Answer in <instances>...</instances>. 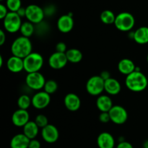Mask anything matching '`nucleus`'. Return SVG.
I'll return each instance as SVG.
<instances>
[{"label": "nucleus", "mask_w": 148, "mask_h": 148, "mask_svg": "<svg viewBox=\"0 0 148 148\" xmlns=\"http://www.w3.org/2000/svg\"><path fill=\"white\" fill-rule=\"evenodd\" d=\"M100 76H101V77L104 79V80H106V79H109L110 77H111L110 72H108V71H106V70H104V71H103V72H101Z\"/></svg>", "instance_id": "nucleus-38"}, {"label": "nucleus", "mask_w": 148, "mask_h": 148, "mask_svg": "<svg viewBox=\"0 0 148 148\" xmlns=\"http://www.w3.org/2000/svg\"><path fill=\"white\" fill-rule=\"evenodd\" d=\"M26 8L25 17L27 20L37 25L43 21L45 17L44 10L37 4H30Z\"/></svg>", "instance_id": "nucleus-8"}, {"label": "nucleus", "mask_w": 148, "mask_h": 148, "mask_svg": "<svg viewBox=\"0 0 148 148\" xmlns=\"http://www.w3.org/2000/svg\"><path fill=\"white\" fill-rule=\"evenodd\" d=\"M20 32L21 33V36L30 38L36 32V25L28 20L23 22L20 27Z\"/></svg>", "instance_id": "nucleus-25"}, {"label": "nucleus", "mask_w": 148, "mask_h": 148, "mask_svg": "<svg viewBox=\"0 0 148 148\" xmlns=\"http://www.w3.org/2000/svg\"><path fill=\"white\" fill-rule=\"evenodd\" d=\"M7 40L6 31L4 30H0V46H3Z\"/></svg>", "instance_id": "nucleus-37"}, {"label": "nucleus", "mask_w": 148, "mask_h": 148, "mask_svg": "<svg viewBox=\"0 0 148 148\" xmlns=\"http://www.w3.org/2000/svg\"><path fill=\"white\" fill-rule=\"evenodd\" d=\"M115 145V139L109 132H101L97 137V145L99 148H114Z\"/></svg>", "instance_id": "nucleus-16"}, {"label": "nucleus", "mask_w": 148, "mask_h": 148, "mask_svg": "<svg viewBox=\"0 0 148 148\" xmlns=\"http://www.w3.org/2000/svg\"><path fill=\"white\" fill-rule=\"evenodd\" d=\"M133 39L138 44L145 45L148 43V27L142 26L134 30Z\"/></svg>", "instance_id": "nucleus-22"}, {"label": "nucleus", "mask_w": 148, "mask_h": 148, "mask_svg": "<svg viewBox=\"0 0 148 148\" xmlns=\"http://www.w3.org/2000/svg\"><path fill=\"white\" fill-rule=\"evenodd\" d=\"M75 22L72 16L70 14H63L60 16L57 20V28L61 33H68L72 31L74 27Z\"/></svg>", "instance_id": "nucleus-13"}, {"label": "nucleus", "mask_w": 148, "mask_h": 148, "mask_svg": "<svg viewBox=\"0 0 148 148\" xmlns=\"http://www.w3.org/2000/svg\"><path fill=\"white\" fill-rule=\"evenodd\" d=\"M68 62H68L66 53H62V52L58 51H55L54 53H52L49 56V60H48L49 66L51 69H56V70L64 68Z\"/></svg>", "instance_id": "nucleus-11"}, {"label": "nucleus", "mask_w": 148, "mask_h": 148, "mask_svg": "<svg viewBox=\"0 0 148 148\" xmlns=\"http://www.w3.org/2000/svg\"><path fill=\"white\" fill-rule=\"evenodd\" d=\"M6 6L10 12H17L22 7L21 0H6Z\"/></svg>", "instance_id": "nucleus-29"}, {"label": "nucleus", "mask_w": 148, "mask_h": 148, "mask_svg": "<svg viewBox=\"0 0 148 148\" xmlns=\"http://www.w3.org/2000/svg\"><path fill=\"white\" fill-rule=\"evenodd\" d=\"M0 1H4V0H0Z\"/></svg>", "instance_id": "nucleus-43"}, {"label": "nucleus", "mask_w": 148, "mask_h": 148, "mask_svg": "<svg viewBox=\"0 0 148 148\" xmlns=\"http://www.w3.org/2000/svg\"><path fill=\"white\" fill-rule=\"evenodd\" d=\"M51 103V95L44 90H39L32 97V106L38 110L46 108Z\"/></svg>", "instance_id": "nucleus-10"}, {"label": "nucleus", "mask_w": 148, "mask_h": 148, "mask_svg": "<svg viewBox=\"0 0 148 148\" xmlns=\"http://www.w3.org/2000/svg\"><path fill=\"white\" fill-rule=\"evenodd\" d=\"M55 49H56V51L66 53V51H67V47H66V45L65 43L59 42V43H56V46H55Z\"/></svg>", "instance_id": "nucleus-32"}, {"label": "nucleus", "mask_w": 148, "mask_h": 148, "mask_svg": "<svg viewBox=\"0 0 148 148\" xmlns=\"http://www.w3.org/2000/svg\"><path fill=\"white\" fill-rule=\"evenodd\" d=\"M41 147V144H40V141L35 139H32L30 140V143H29L28 148H40Z\"/></svg>", "instance_id": "nucleus-35"}, {"label": "nucleus", "mask_w": 148, "mask_h": 148, "mask_svg": "<svg viewBox=\"0 0 148 148\" xmlns=\"http://www.w3.org/2000/svg\"><path fill=\"white\" fill-rule=\"evenodd\" d=\"M135 64L132 60L130 59H122L118 63V70L121 74L124 75H128L136 70Z\"/></svg>", "instance_id": "nucleus-20"}, {"label": "nucleus", "mask_w": 148, "mask_h": 148, "mask_svg": "<svg viewBox=\"0 0 148 148\" xmlns=\"http://www.w3.org/2000/svg\"><path fill=\"white\" fill-rule=\"evenodd\" d=\"M125 85L130 90L134 92L144 91L148 85V79L138 67L136 70L126 76Z\"/></svg>", "instance_id": "nucleus-1"}, {"label": "nucleus", "mask_w": 148, "mask_h": 148, "mask_svg": "<svg viewBox=\"0 0 148 148\" xmlns=\"http://www.w3.org/2000/svg\"><path fill=\"white\" fill-rule=\"evenodd\" d=\"M98 118H99V121L103 124H106L111 121V118H110L108 112H101Z\"/></svg>", "instance_id": "nucleus-31"}, {"label": "nucleus", "mask_w": 148, "mask_h": 148, "mask_svg": "<svg viewBox=\"0 0 148 148\" xmlns=\"http://www.w3.org/2000/svg\"><path fill=\"white\" fill-rule=\"evenodd\" d=\"M4 61H3V57L2 56H0V67H2L3 63H4Z\"/></svg>", "instance_id": "nucleus-41"}, {"label": "nucleus", "mask_w": 148, "mask_h": 148, "mask_svg": "<svg viewBox=\"0 0 148 148\" xmlns=\"http://www.w3.org/2000/svg\"><path fill=\"white\" fill-rule=\"evenodd\" d=\"M68 62L72 64H77L82 61L83 55L80 50L77 49H69L66 51Z\"/></svg>", "instance_id": "nucleus-24"}, {"label": "nucleus", "mask_w": 148, "mask_h": 148, "mask_svg": "<svg viewBox=\"0 0 148 148\" xmlns=\"http://www.w3.org/2000/svg\"><path fill=\"white\" fill-rule=\"evenodd\" d=\"M58 88H59V85L56 81H55L54 79H48L46 81V83L43 87V90L51 95L57 91Z\"/></svg>", "instance_id": "nucleus-28"}, {"label": "nucleus", "mask_w": 148, "mask_h": 148, "mask_svg": "<svg viewBox=\"0 0 148 148\" xmlns=\"http://www.w3.org/2000/svg\"><path fill=\"white\" fill-rule=\"evenodd\" d=\"M42 139L49 144H53L58 141L59 138V132L56 126L49 124L41 129Z\"/></svg>", "instance_id": "nucleus-12"}, {"label": "nucleus", "mask_w": 148, "mask_h": 148, "mask_svg": "<svg viewBox=\"0 0 148 148\" xmlns=\"http://www.w3.org/2000/svg\"><path fill=\"white\" fill-rule=\"evenodd\" d=\"M143 148H148V140H145L143 143Z\"/></svg>", "instance_id": "nucleus-40"}, {"label": "nucleus", "mask_w": 148, "mask_h": 148, "mask_svg": "<svg viewBox=\"0 0 148 148\" xmlns=\"http://www.w3.org/2000/svg\"><path fill=\"white\" fill-rule=\"evenodd\" d=\"M116 148H134V147L131 143L124 140V141L119 142Z\"/></svg>", "instance_id": "nucleus-36"}, {"label": "nucleus", "mask_w": 148, "mask_h": 148, "mask_svg": "<svg viewBox=\"0 0 148 148\" xmlns=\"http://www.w3.org/2000/svg\"><path fill=\"white\" fill-rule=\"evenodd\" d=\"M135 25V19L132 14L127 12L119 13L116 17L114 25L119 30L122 32L131 31Z\"/></svg>", "instance_id": "nucleus-4"}, {"label": "nucleus", "mask_w": 148, "mask_h": 148, "mask_svg": "<svg viewBox=\"0 0 148 148\" xmlns=\"http://www.w3.org/2000/svg\"><path fill=\"white\" fill-rule=\"evenodd\" d=\"M30 139L23 133L15 134L10 141V148H28Z\"/></svg>", "instance_id": "nucleus-21"}, {"label": "nucleus", "mask_w": 148, "mask_h": 148, "mask_svg": "<svg viewBox=\"0 0 148 148\" xmlns=\"http://www.w3.org/2000/svg\"><path fill=\"white\" fill-rule=\"evenodd\" d=\"M34 121L40 129L43 128V127H45L49 124V120H48L47 116L44 114H38V115H37L35 118Z\"/></svg>", "instance_id": "nucleus-30"}, {"label": "nucleus", "mask_w": 148, "mask_h": 148, "mask_svg": "<svg viewBox=\"0 0 148 148\" xmlns=\"http://www.w3.org/2000/svg\"><path fill=\"white\" fill-rule=\"evenodd\" d=\"M7 67L10 72L12 73H19L24 70L23 59L18 56H12L7 59Z\"/></svg>", "instance_id": "nucleus-17"}, {"label": "nucleus", "mask_w": 148, "mask_h": 148, "mask_svg": "<svg viewBox=\"0 0 148 148\" xmlns=\"http://www.w3.org/2000/svg\"><path fill=\"white\" fill-rule=\"evenodd\" d=\"M104 88L106 93L109 95H116L121 92V85L116 79L110 77L109 79L105 80Z\"/></svg>", "instance_id": "nucleus-18"}, {"label": "nucleus", "mask_w": 148, "mask_h": 148, "mask_svg": "<svg viewBox=\"0 0 148 148\" xmlns=\"http://www.w3.org/2000/svg\"><path fill=\"white\" fill-rule=\"evenodd\" d=\"M46 79L40 72L27 73L25 77V84L30 89L39 91L43 89Z\"/></svg>", "instance_id": "nucleus-7"}, {"label": "nucleus", "mask_w": 148, "mask_h": 148, "mask_svg": "<svg viewBox=\"0 0 148 148\" xmlns=\"http://www.w3.org/2000/svg\"><path fill=\"white\" fill-rule=\"evenodd\" d=\"M39 129L40 128L36 124L35 121H29L23 127V133L30 140H32V139L36 138L39 133Z\"/></svg>", "instance_id": "nucleus-23"}, {"label": "nucleus", "mask_w": 148, "mask_h": 148, "mask_svg": "<svg viewBox=\"0 0 148 148\" xmlns=\"http://www.w3.org/2000/svg\"><path fill=\"white\" fill-rule=\"evenodd\" d=\"M17 12V14H18L19 15H20V17H22V18H23V17H25L26 8H25V7H21L20 9H19L18 10H17V12Z\"/></svg>", "instance_id": "nucleus-39"}, {"label": "nucleus", "mask_w": 148, "mask_h": 148, "mask_svg": "<svg viewBox=\"0 0 148 148\" xmlns=\"http://www.w3.org/2000/svg\"><path fill=\"white\" fill-rule=\"evenodd\" d=\"M9 10L7 7V6L4 5V4H0V19L3 20L4 17L7 16V14H8Z\"/></svg>", "instance_id": "nucleus-33"}, {"label": "nucleus", "mask_w": 148, "mask_h": 148, "mask_svg": "<svg viewBox=\"0 0 148 148\" xmlns=\"http://www.w3.org/2000/svg\"><path fill=\"white\" fill-rule=\"evenodd\" d=\"M43 10H44L45 16L47 15L49 16V17L53 15L55 13V12H56V9H55V7H53V5L48 6V7H46V8L43 9Z\"/></svg>", "instance_id": "nucleus-34"}, {"label": "nucleus", "mask_w": 148, "mask_h": 148, "mask_svg": "<svg viewBox=\"0 0 148 148\" xmlns=\"http://www.w3.org/2000/svg\"><path fill=\"white\" fill-rule=\"evenodd\" d=\"M64 104L68 111L75 112L80 108L81 100L77 94L69 92L65 95L64 99Z\"/></svg>", "instance_id": "nucleus-15"}, {"label": "nucleus", "mask_w": 148, "mask_h": 148, "mask_svg": "<svg viewBox=\"0 0 148 148\" xmlns=\"http://www.w3.org/2000/svg\"><path fill=\"white\" fill-rule=\"evenodd\" d=\"M17 104L19 108L27 110L30 106H32V98H30L28 95L23 94L17 99Z\"/></svg>", "instance_id": "nucleus-27"}, {"label": "nucleus", "mask_w": 148, "mask_h": 148, "mask_svg": "<svg viewBox=\"0 0 148 148\" xmlns=\"http://www.w3.org/2000/svg\"><path fill=\"white\" fill-rule=\"evenodd\" d=\"M111 121L117 125H121L128 119V112L125 108L119 105H116L108 111Z\"/></svg>", "instance_id": "nucleus-9"}, {"label": "nucleus", "mask_w": 148, "mask_h": 148, "mask_svg": "<svg viewBox=\"0 0 148 148\" xmlns=\"http://www.w3.org/2000/svg\"><path fill=\"white\" fill-rule=\"evenodd\" d=\"M116 17V15H115V14L111 10H109L103 11L101 12V15H100V18H101V22L106 25L114 24Z\"/></svg>", "instance_id": "nucleus-26"}, {"label": "nucleus", "mask_w": 148, "mask_h": 148, "mask_svg": "<svg viewBox=\"0 0 148 148\" xmlns=\"http://www.w3.org/2000/svg\"><path fill=\"white\" fill-rule=\"evenodd\" d=\"M11 52L13 56L24 59L33 52V45L30 38L20 36L13 40L11 45Z\"/></svg>", "instance_id": "nucleus-2"}, {"label": "nucleus", "mask_w": 148, "mask_h": 148, "mask_svg": "<svg viewBox=\"0 0 148 148\" xmlns=\"http://www.w3.org/2000/svg\"><path fill=\"white\" fill-rule=\"evenodd\" d=\"M22 17L16 12H9L3 19V26L7 33H15L20 31L22 25Z\"/></svg>", "instance_id": "nucleus-5"}, {"label": "nucleus", "mask_w": 148, "mask_h": 148, "mask_svg": "<svg viewBox=\"0 0 148 148\" xmlns=\"http://www.w3.org/2000/svg\"><path fill=\"white\" fill-rule=\"evenodd\" d=\"M147 64H148V53H147Z\"/></svg>", "instance_id": "nucleus-42"}, {"label": "nucleus", "mask_w": 148, "mask_h": 148, "mask_svg": "<svg viewBox=\"0 0 148 148\" xmlns=\"http://www.w3.org/2000/svg\"><path fill=\"white\" fill-rule=\"evenodd\" d=\"M105 80L100 75H94L88 79L86 82V90L92 96H98L101 95L103 91Z\"/></svg>", "instance_id": "nucleus-6"}, {"label": "nucleus", "mask_w": 148, "mask_h": 148, "mask_svg": "<svg viewBox=\"0 0 148 148\" xmlns=\"http://www.w3.org/2000/svg\"><path fill=\"white\" fill-rule=\"evenodd\" d=\"M30 121V114L27 110L18 108L12 115V122L17 127H23Z\"/></svg>", "instance_id": "nucleus-14"}, {"label": "nucleus", "mask_w": 148, "mask_h": 148, "mask_svg": "<svg viewBox=\"0 0 148 148\" xmlns=\"http://www.w3.org/2000/svg\"><path fill=\"white\" fill-rule=\"evenodd\" d=\"M24 70L27 73L40 72L44 63L43 56L38 52H31L23 59Z\"/></svg>", "instance_id": "nucleus-3"}, {"label": "nucleus", "mask_w": 148, "mask_h": 148, "mask_svg": "<svg viewBox=\"0 0 148 148\" xmlns=\"http://www.w3.org/2000/svg\"><path fill=\"white\" fill-rule=\"evenodd\" d=\"M113 106L112 99L109 95H98L96 99V107L101 112H108Z\"/></svg>", "instance_id": "nucleus-19"}]
</instances>
